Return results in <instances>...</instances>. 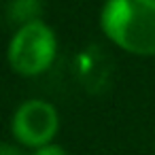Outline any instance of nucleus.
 <instances>
[{
  "instance_id": "obj_1",
  "label": "nucleus",
  "mask_w": 155,
  "mask_h": 155,
  "mask_svg": "<svg viewBox=\"0 0 155 155\" xmlns=\"http://www.w3.org/2000/svg\"><path fill=\"white\" fill-rule=\"evenodd\" d=\"M104 36L138 58L155 55V0H104L100 9Z\"/></svg>"
},
{
  "instance_id": "obj_2",
  "label": "nucleus",
  "mask_w": 155,
  "mask_h": 155,
  "mask_svg": "<svg viewBox=\"0 0 155 155\" xmlns=\"http://www.w3.org/2000/svg\"><path fill=\"white\" fill-rule=\"evenodd\" d=\"M58 58V36L43 19L21 24L7 47V60L19 77H38L47 72Z\"/></svg>"
},
{
  "instance_id": "obj_3",
  "label": "nucleus",
  "mask_w": 155,
  "mask_h": 155,
  "mask_svg": "<svg viewBox=\"0 0 155 155\" xmlns=\"http://www.w3.org/2000/svg\"><path fill=\"white\" fill-rule=\"evenodd\" d=\"M60 130L58 108L41 98H32L21 102L11 117V134L13 138L28 149H38L53 142Z\"/></svg>"
},
{
  "instance_id": "obj_4",
  "label": "nucleus",
  "mask_w": 155,
  "mask_h": 155,
  "mask_svg": "<svg viewBox=\"0 0 155 155\" xmlns=\"http://www.w3.org/2000/svg\"><path fill=\"white\" fill-rule=\"evenodd\" d=\"M30 155H68V153H66V149H64L62 144L49 142V144H45V147H38V149H34Z\"/></svg>"
},
{
  "instance_id": "obj_5",
  "label": "nucleus",
  "mask_w": 155,
  "mask_h": 155,
  "mask_svg": "<svg viewBox=\"0 0 155 155\" xmlns=\"http://www.w3.org/2000/svg\"><path fill=\"white\" fill-rule=\"evenodd\" d=\"M0 155H26L21 147L11 144V142H0Z\"/></svg>"
}]
</instances>
